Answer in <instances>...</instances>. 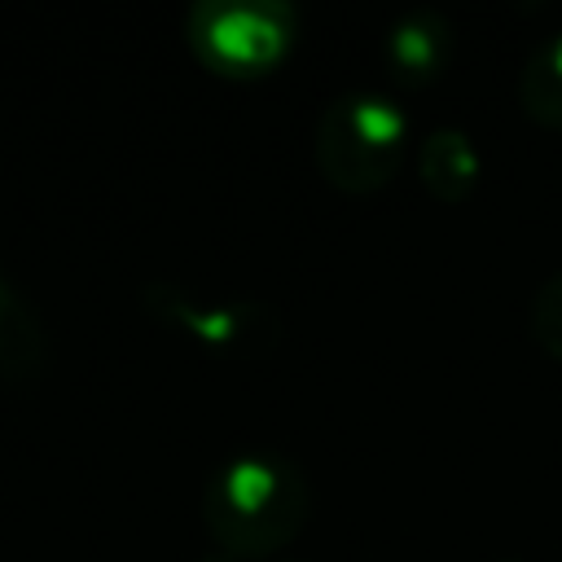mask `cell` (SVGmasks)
Returning <instances> with one entry per match:
<instances>
[{
  "label": "cell",
  "instance_id": "obj_5",
  "mask_svg": "<svg viewBox=\"0 0 562 562\" xmlns=\"http://www.w3.org/2000/svg\"><path fill=\"white\" fill-rule=\"evenodd\" d=\"M386 48H391V66H395L404 79L426 83V79H435L439 66H443L448 31H443V22H439L435 13H417V18H404V22L391 31Z\"/></svg>",
  "mask_w": 562,
  "mask_h": 562
},
{
  "label": "cell",
  "instance_id": "obj_8",
  "mask_svg": "<svg viewBox=\"0 0 562 562\" xmlns=\"http://www.w3.org/2000/svg\"><path fill=\"white\" fill-rule=\"evenodd\" d=\"M522 101L540 123L562 127V35L536 48L522 70Z\"/></svg>",
  "mask_w": 562,
  "mask_h": 562
},
{
  "label": "cell",
  "instance_id": "obj_9",
  "mask_svg": "<svg viewBox=\"0 0 562 562\" xmlns=\"http://www.w3.org/2000/svg\"><path fill=\"white\" fill-rule=\"evenodd\" d=\"M536 334H540V342L562 360V272L540 290V303H536Z\"/></svg>",
  "mask_w": 562,
  "mask_h": 562
},
{
  "label": "cell",
  "instance_id": "obj_1",
  "mask_svg": "<svg viewBox=\"0 0 562 562\" xmlns=\"http://www.w3.org/2000/svg\"><path fill=\"white\" fill-rule=\"evenodd\" d=\"M307 483L277 452H246L215 470L202 492V518L233 558H263L294 540L307 522Z\"/></svg>",
  "mask_w": 562,
  "mask_h": 562
},
{
  "label": "cell",
  "instance_id": "obj_7",
  "mask_svg": "<svg viewBox=\"0 0 562 562\" xmlns=\"http://www.w3.org/2000/svg\"><path fill=\"white\" fill-rule=\"evenodd\" d=\"M40 321L31 316V307L18 299V290H9L0 281V373H26V364L40 360Z\"/></svg>",
  "mask_w": 562,
  "mask_h": 562
},
{
  "label": "cell",
  "instance_id": "obj_2",
  "mask_svg": "<svg viewBox=\"0 0 562 562\" xmlns=\"http://www.w3.org/2000/svg\"><path fill=\"white\" fill-rule=\"evenodd\" d=\"M404 136H408V119L395 101L342 97L321 114L316 162L338 189L364 193L395 176L404 158Z\"/></svg>",
  "mask_w": 562,
  "mask_h": 562
},
{
  "label": "cell",
  "instance_id": "obj_4",
  "mask_svg": "<svg viewBox=\"0 0 562 562\" xmlns=\"http://www.w3.org/2000/svg\"><path fill=\"white\" fill-rule=\"evenodd\" d=\"M149 307L211 351H255L272 342V316L263 307H206L180 290H149Z\"/></svg>",
  "mask_w": 562,
  "mask_h": 562
},
{
  "label": "cell",
  "instance_id": "obj_3",
  "mask_svg": "<svg viewBox=\"0 0 562 562\" xmlns=\"http://www.w3.org/2000/svg\"><path fill=\"white\" fill-rule=\"evenodd\" d=\"M193 48L220 70H263L290 44V13L277 4H233L215 0L189 18Z\"/></svg>",
  "mask_w": 562,
  "mask_h": 562
},
{
  "label": "cell",
  "instance_id": "obj_10",
  "mask_svg": "<svg viewBox=\"0 0 562 562\" xmlns=\"http://www.w3.org/2000/svg\"><path fill=\"white\" fill-rule=\"evenodd\" d=\"M202 562H241V558H233V553H220V558H202Z\"/></svg>",
  "mask_w": 562,
  "mask_h": 562
},
{
  "label": "cell",
  "instance_id": "obj_6",
  "mask_svg": "<svg viewBox=\"0 0 562 562\" xmlns=\"http://www.w3.org/2000/svg\"><path fill=\"white\" fill-rule=\"evenodd\" d=\"M422 176L430 184V193L457 202L474 189L479 180V158L474 149L465 145L461 132H435L426 145H422Z\"/></svg>",
  "mask_w": 562,
  "mask_h": 562
}]
</instances>
